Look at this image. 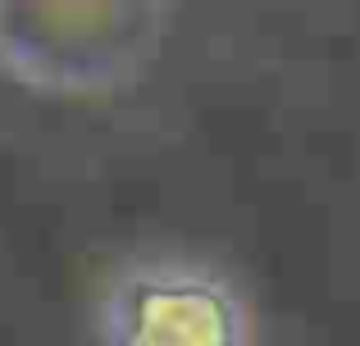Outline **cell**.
I'll return each instance as SVG.
<instances>
[{
  "instance_id": "6da1fadb",
  "label": "cell",
  "mask_w": 360,
  "mask_h": 346,
  "mask_svg": "<svg viewBox=\"0 0 360 346\" xmlns=\"http://www.w3.org/2000/svg\"><path fill=\"white\" fill-rule=\"evenodd\" d=\"M115 346H246V314L224 283L192 269L132 274L110 305Z\"/></svg>"
}]
</instances>
